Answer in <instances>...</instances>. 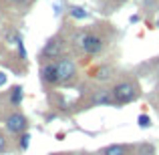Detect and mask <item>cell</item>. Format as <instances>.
<instances>
[{
    "label": "cell",
    "instance_id": "6da1fadb",
    "mask_svg": "<svg viewBox=\"0 0 159 155\" xmlns=\"http://www.w3.org/2000/svg\"><path fill=\"white\" fill-rule=\"evenodd\" d=\"M73 47L77 51H81L83 54H87V57H97L105 48V39L99 32L79 30L73 34Z\"/></svg>",
    "mask_w": 159,
    "mask_h": 155
},
{
    "label": "cell",
    "instance_id": "7a4b0ae2",
    "mask_svg": "<svg viewBox=\"0 0 159 155\" xmlns=\"http://www.w3.org/2000/svg\"><path fill=\"white\" fill-rule=\"evenodd\" d=\"M66 52V40L62 36H51L44 43L43 51H40V61L43 62H54L57 58L65 57Z\"/></svg>",
    "mask_w": 159,
    "mask_h": 155
},
{
    "label": "cell",
    "instance_id": "3957f363",
    "mask_svg": "<svg viewBox=\"0 0 159 155\" xmlns=\"http://www.w3.org/2000/svg\"><path fill=\"white\" fill-rule=\"evenodd\" d=\"M111 95H113L115 105H127V103L135 101L139 91H137V85L133 81H121L111 89Z\"/></svg>",
    "mask_w": 159,
    "mask_h": 155
},
{
    "label": "cell",
    "instance_id": "277c9868",
    "mask_svg": "<svg viewBox=\"0 0 159 155\" xmlns=\"http://www.w3.org/2000/svg\"><path fill=\"white\" fill-rule=\"evenodd\" d=\"M54 69H57V79L58 85H69L75 77H77V62L73 57L65 54V57L54 61Z\"/></svg>",
    "mask_w": 159,
    "mask_h": 155
},
{
    "label": "cell",
    "instance_id": "5b68a950",
    "mask_svg": "<svg viewBox=\"0 0 159 155\" xmlns=\"http://www.w3.org/2000/svg\"><path fill=\"white\" fill-rule=\"evenodd\" d=\"M26 127H28V119L22 115V113H12V115L6 117V129H8V133H12V135L24 133Z\"/></svg>",
    "mask_w": 159,
    "mask_h": 155
},
{
    "label": "cell",
    "instance_id": "8992f818",
    "mask_svg": "<svg viewBox=\"0 0 159 155\" xmlns=\"http://www.w3.org/2000/svg\"><path fill=\"white\" fill-rule=\"evenodd\" d=\"M40 81L43 85H58V79H57V69H54V62H44L40 66Z\"/></svg>",
    "mask_w": 159,
    "mask_h": 155
},
{
    "label": "cell",
    "instance_id": "52a82bcc",
    "mask_svg": "<svg viewBox=\"0 0 159 155\" xmlns=\"http://www.w3.org/2000/svg\"><path fill=\"white\" fill-rule=\"evenodd\" d=\"M91 103L95 105V107H107V105H115L113 101V95L109 89H99L95 91V95L91 97Z\"/></svg>",
    "mask_w": 159,
    "mask_h": 155
},
{
    "label": "cell",
    "instance_id": "ba28073f",
    "mask_svg": "<svg viewBox=\"0 0 159 155\" xmlns=\"http://www.w3.org/2000/svg\"><path fill=\"white\" fill-rule=\"evenodd\" d=\"M91 77H93L95 81H109V79H111V66L109 65L95 66V69L91 71Z\"/></svg>",
    "mask_w": 159,
    "mask_h": 155
},
{
    "label": "cell",
    "instance_id": "9c48e42d",
    "mask_svg": "<svg viewBox=\"0 0 159 155\" xmlns=\"http://www.w3.org/2000/svg\"><path fill=\"white\" fill-rule=\"evenodd\" d=\"M101 155H129V147L123 143H113L101 151Z\"/></svg>",
    "mask_w": 159,
    "mask_h": 155
},
{
    "label": "cell",
    "instance_id": "30bf717a",
    "mask_svg": "<svg viewBox=\"0 0 159 155\" xmlns=\"http://www.w3.org/2000/svg\"><path fill=\"white\" fill-rule=\"evenodd\" d=\"M22 99H24V91H22V87H20V85H14V87L10 89L8 101H10L12 107H18V105L22 103Z\"/></svg>",
    "mask_w": 159,
    "mask_h": 155
},
{
    "label": "cell",
    "instance_id": "8fae6325",
    "mask_svg": "<svg viewBox=\"0 0 159 155\" xmlns=\"http://www.w3.org/2000/svg\"><path fill=\"white\" fill-rule=\"evenodd\" d=\"M69 14H70V18H75V20H87L91 16L89 10H85L83 6H77V4L69 8Z\"/></svg>",
    "mask_w": 159,
    "mask_h": 155
},
{
    "label": "cell",
    "instance_id": "7c38bea8",
    "mask_svg": "<svg viewBox=\"0 0 159 155\" xmlns=\"http://www.w3.org/2000/svg\"><path fill=\"white\" fill-rule=\"evenodd\" d=\"M28 147H30V133H20L18 135V149L20 151H28Z\"/></svg>",
    "mask_w": 159,
    "mask_h": 155
},
{
    "label": "cell",
    "instance_id": "4fadbf2b",
    "mask_svg": "<svg viewBox=\"0 0 159 155\" xmlns=\"http://www.w3.org/2000/svg\"><path fill=\"white\" fill-rule=\"evenodd\" d=\"M137 125H139L141 129H149V127H151V119H149V115H145V113L139 115V117H137Z\"/></svg>",
    "mask_w": 159,
    "mask_h": 155
},
{
    "label": "cell",
    "instance_id": "5bb4252c",
    "mask_svg": "<svg viewBox=\"0 0 159 155\" xmlns=\"http://www.w3.org/2000/svg\"><path fill=\"white\" fill-rule=\"evenodd\" d=\"M16 48H18V57H20V61H24V58H26V48H24V40H22V36L16 40Z\"/></svg>",
    "mask_w": 159,
    "mask_h": 155
},
{
    "label": "cell",
    "instance_id": "9a60e30c",
    "mask_svg": "<svg viewBox=\"0 0 159 155\" xmlns=\"http://www.w3.org/2000/svg\"><path fill=\"white\" fill-rule=\"evenodd\" d=\"M6 149H8V141L4 137V133H0V153H4Z\"/></svg>",
    "mask_w": 159,
    "mask_h": 155
},
{
    "label": "cell",
    "instance_id": "2e32d148",
    "mask_svg": "<svg viewBox=\"0 0 159 155\" xmlns=\"http://www.w3.org/2000/svg\"><path fill=\"white\" fill-rule=\"evenodd\" d=\"M4 85H6V75L0 71V87H4Z\"/></svg>",
    "mask_w": 159,
    "mask_h": 155
},
{
    "label": "cell",
    "instance_id": "e0dca14e",
    "mask_svg": "<svg viewBox=\"0 0 159 155\" xmlns=\"http://www.w3.org/2000/svg\"><path fill=\"white\" fill-rule=\"evenodd\" d=\"M10 2H12V4H18V6H22V4H26L28 0H10Z\"/></svg>",
    "mask_w": 159,
    "mask_h": 155
},
{
    "label": "cell",
    "instance_id": "ac0fdd59",
    "mask_svg": "<svg viewBox=\"0 0 159 155\" xmlns=\"http://www.w3.org/2000/svg\"><path fill=\"white\" fill-rule=\"evenodd\" d=\"M129 20H131V22L135 24V22H139V16H137V14H133V16H131V18H129Z\"/></svg>",
    "mask_w": 159,
    "mask_h": 155
},
{
    "label": "cell",
    "instance_id": "d6986e66",
    "mask_svg": "<svg viewBox=\"0 0 159 155\" xmlns=\"http://www.w3.org/2000/svg\"><path fill=\"white\" fill-rule=\"evenodd\" d=\"M111 2H117V4H121V2H123V0H111Z\"/></svg>",
    "mask_w": 159,
    "mask_h": 155
},
{
    "label": "cell",
    "instance_id": "ffe728a7",
    "mask_svg": "<svg viewBox=\"0 0 159 155\" xmlns=\"http://www.w3.org/2000/svg\"><path fill=\"white\" fill-rule=\"evenodd\" d=\"M0 26H2V20H0Z\"/></svg>",
    "mask_w": 159,
    "mask_h": 155
}]
</instances>
